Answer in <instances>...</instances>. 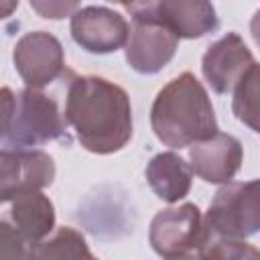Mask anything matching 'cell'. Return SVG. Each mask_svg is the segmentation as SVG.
<instances>
[{
	"mask_svg": "<svg viewBox=\"0 0 260 260\" xmlns=\"http://www.w3.org/2000/svg\"><path fill=\"white\" fill-rule=\"evenodd\" d=\"M65 120L79 144L93 154L122 150L132 138V106L124 87L98 75H71Z\"/></svg>",
	"mask_w": 260,
	"mask_h": 260,
	"instance_id": "6da1fadb",
	"label": "cell"
},
{
	"mask_svg": "<svg viewBox=\"0 0 260 260\" xmlns=\"http://www.w3.org/2000/svg\"><path fill=\"white\" fill-rule=\"evenodd\" d=\"M150 126L154 136L171 148L193 146L219 132L207 89L191 71L158 89L150 108Z\"/></svg>",
	"mask_w": 260,
	"mask_h": 260,
	"instance_id": "7a4b0ae2",
	"label": "cell"
},
{
	"mask_svg": "<svg viewBox=\"0 0 260 260\" xmlns=\"http://www.w3.org/2000/svg\"><path fill=\"white\" fill-rule=\"evenodd\" d=\"M67 138V120L59 104L41 89L24 87L12 93L2 87V148L30 150L51 140Z\"/></svg>",
	"mask_w": 260,
	"mask_h": 260,
	"instance_id": "3957f363",
	"label": "cell"
},
{
	"mask_svg": "<svg viewBox=\"0 0 260 260\" xmlns=\"http://www.w3.org/2000/svg\"><path fill=\"white\" fill-rule=\"evenodd\" d=\"M203 230L215 236L246 240L260 232V179L228 183L213 195Z\"/></svg>",
	"mask_w": 260,
	"mask_h": 260,
	"instance_id": "277c9868",
	"label": "cell"
},
{
	"mask_svg": "<svg viewBox=\"0 0 260 260\" xmlns=\"http://www.w3.org/2000/svg\"><path fill=\"white\" fill-rule=\"evenodd\" d=\"M122 6L132 16L130 37L126 43V63L140 75H154L162 71L179 49L177 35L146 14L138 2Z\"/></svg>",
	"mask_w": 260,
	"mask_h": 260,
	"instance_id": "5b68a950",
	"label": "cell"
},
{
	"mask_svg": "<svg viewBox=\"0 0 260 260\" xmlns=\"http://www.w3.org/2000/svg\"><path fill=\"white\" fill-rule=\"evenodd\" d=\"M14 69L30 89H43L59 77L71 75L65 67V51L61 41L47 30L22 35L12 49Z\"/></svg>",
	"mask_w": 260,
	"mask_h": 260,
	"instance_id": "8992f818",
	"label": "cell"
},
{
	"mask_svg": "<svg viewBox=\"0 0 260 260\" xmlns=\"http://www.w3.org/2000/svg\"><path fill=\"white\" fill-rule=\"evenodd\" d=\"M203 240V217L195 203H181L160 209L148 228V242L158 256L175 258L193 248H199Z\"/></svg>",
	"mask_w": 260,
	"mask_h": 260,
	"instance_id": "52a82bcc",
	"label": "cell"
},
{
	"mask_svg": "<svg viewBox=\"0 0 260 260\" xmlns=\"http://www.w3.org/2000/svg\"><path fill=\"white\" fill-rule=\"evenodd\" d=\"M71 37L87 53L108 55L126 47L130 37L128 20L108 6H81L71 16Z\"/></svg>",
	"mask_w": 260,
	"mask_h": 260,
	"instance_id": "ba28073f",
	"label": "cell"
},
{
	"mask_svg": "<svg viewBox=\"0 0 260 260\" xmlns=\"http://www.w3.org/2000/svg\"><path fill=\"white\" fill-rule=\"evenodd\" d=\"M0 199L8 203L20 193L41 191L55 181V160L43 150H4L0 152Z\"/></svg>",
	"mask_w": 260,
	"mask_h": 260,
	"instance_id": "9c48e42d",
	"label": "cell"
},
{
	"mask_svg": "<svg viewBox=\"0 0 260 260\" xmlns=\"http://www.w3.org/2000/svg\"><path fill=\"white\" fill-rule=\"evenodd\" d=\"M254 55L238 32H225L211 43L201 59V71L209 87L219 93H232L244 73L254 65Z\"/></svg>",
	"mask_w": 260,
	"mask_h": 260,
	"instance_id": "30bf717a",
	"label": "cell"
},
{
	"mask_svg": "<svg viewBox=\"0 0 260 260\" xmlns=\"http://www.w3.org/2000/svg\"><path fill=\"white\" fill-rule=\"evenodd\" d=\"M138 4L146 14L171 28L177 39H201L219 28L215 6L205 0H146Z\"/></svg>",
	"mask_w": 260,
	"mask_h": 260,
	"instance_id": "8fae6325",
	"label": "cell"
},
{
	"mask_svg": "<svg viewBox=\"0 0 260 260\" xmlns=\"http://www.w3.org/2000/svg\"><path fill=\"white\" fill-rule=\"evenodd\" d=\"M244 148L242 142L225 132H217L209 140L189 146L191 171L213 185H228L242 169Z\"/></svg>",
	"mask_w": 260,
	"mask_h": 260,
	"instance_id": "7c38bea8",
	"label": "cell"
},
{
	"mask_svg": "<svg viewBox=\"0 0 260 260\" xmlns=\"http://www.w3.org/2000/svg\"><path fill=\"white\" fill-rule=\"evenodd\" d=\"M8 215L4 217L26 242L39 246L55 230L53 201L41 191L20 193L8 201Z\"/></svg>",
	"mask_w": 260,
	"mask_h": 260,
	"instance_id": "4fadbf2b",
	"label": "cell"
},
{
	"mask_svg": "<svg viewBox=\"0 0 260 260\" xmlns=\"http://www.w3.org/2000/svg\"><path fill=\"white\" fill-rule=\"evenodd\" d=\"M146 181L154 195L165 203H179L191 191L193 171L177 152H158L146 165Z\"/></svg>",
	"mask_w": 260,
	"mask_h": 260,
	"instance_id": "5bb4252c",
	"label": "cell"
},
{
	"mask_svg": "<svg viewBox=\"0 0 260 260\" xmlns=\"http://www.w3.org/2000/svg\"><path fill=\"white\" fill-rule=\"evenodd\" d=\"M232 112L242 124L260 134V63H254L236 85Z\"/></svg>",
	"mask_w": 260,
	"mask_h": 260,
	"instance_id": "9a60e30c",
	"label": "cell"
},
{
	"mask_svg": "<svg viewBox=\"0 0 260 260\" xmlns=\"http://www.w3.org/2000/svg\"><path fill=\"white\" fill-rule=\"evenodd\" d=\"M37 260H98L83 234L71 225L55 230L51 238L37 246Z\"/></svg>",
	"mask_w": 260,
	"mask_h": 260,
	"instance_id": "2e32d148",
	"label": "cell"
},
{
	"mask_svg": "<svg viewBox=\"0 0 260 260\" xmlns=\"http://www.w3.org/2000/svg\"><path fill=\"white\" fill-rule=\"evenodd\" d=\"M199 260H260V250L246 240L215 236L203 230Z\"/></svg>",
	"mask_w": 260,
	"mask_h": 260,
	"instance_id": "e0dca14e",
	"label": "cell"
},
{
	"mask_svg": "<svg viewBox=\"0 0 260 260\" xmlns=\"http://www.w3.org/2000/svg\"><path fill=\"white\" fill-rule=\"evenodd\" d=\"M0 260H37V246L26 242L6 219L0 221Z\"/></svg>",
	"mask_w": 260,
	"mask_h": 260,
	"instance_id": "ac0fdd59",
	"label": "cell"
},
{
	"mask_svg": "<svg viewBox=\"0 0 260 260\" xmlns=\"http://www.w3.org/2000/svg\"><path fill=\"white\" fill-rule=\"evenodd\" d=\"M30 8L35 12H39L43 18H65V16H73L81 6L77 2H61V0H30Z\"/></svg>",
	"mask_w": 260,
	"mask_h": 260,
	"instance_id": "d6986e66",
	"label": "cell"
},
{
	"mask_svg": "<svg viewBox=\"0 0 260 260\" xmlns=\"http://www.w3.org/2000/svg\"><path fill=\"white\" fill-rule=\"evenodd\" d=\"M250 35H252L254 43L260 47V8L254 12V16L250 20Z\"/></svg>",
	"mask_w": 260,
	"mask_h": 260,
	"instance_id": "ffe728a7",
	"label": "cell"
},
{
	"mask_svg": "<svg viewBox=\"0 0 260 260\" xmlns=\"http://www.w3.org/2000/svg\"><path fill=\"white\" fill-rule=\"evenodd\" d=\"M167 260H199V256H189V254H183V256H175V258H167Z\"/></svg>",
	"mask_w": 260,
	"mask_h": 260,
	"instance_id": "44dd1931",
	"label": "cell"
}]
</instances>
